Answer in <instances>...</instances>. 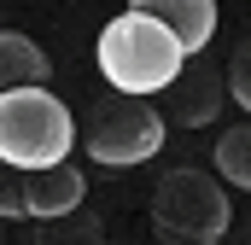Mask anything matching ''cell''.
Wrapping results in <instances>:
<instances>
[{"instance_id":"6da1fadb","label":"cell","mask_w":251,"mask_h":245,"mask_svg":"<svg viewBox=\"0 0 251 245\" xmlns=\"http://www.w3.org/2000/svg\"><path fill=\"white\" fill-rule=\"evenodd\" d=\"M94 59H100V76H105L117 94L152 99V94L187 64V53H181V41H176L158 18H146V12H117V18L100 29Z\"/></svg>"},{"instance_id":"7a4b0ae2","label":"cell","mask_w":251,"mask_h":245,"mask_svg":"<svg viewBox=\"0 0 251 245\" xmlns=\"http://www.w3.org/2000/svg\"><path fill=\"white\" fill-rule=\"evenodd\" d=\"M76 146V117L64 111L53 88H12L0 94V164L12 170H47L64 164Z\"/></svg>"},{"instance_id":"3957f363","label":"cell","mask_w":251,"mask_h":245,"mask_svg":"<svg viewBox=\"0 0 251 245\" xmlns=\"http://www.w3.org/2000/svg\"><path fill=\"white\" fill-rule=\"evenodd\" d=\"M228 187L210 170H170L152 193V234L158 245H216L228 234Z\"/></svg>"},{"instance_id":"277c9868","label":"cell","mask_w":251,"mask_h":245,"mask_svg":"<svg viewBox=\"0 0 251 245\" xmlns=\"http://www.w3.org/2000/svg\"><path fill=\"white\" fill-rule=\"evenodd\" d=\"M164 128H170V122L158 117L152 99L117 94V99H100V105H94L82 140H88V152H94L100 164L123 170V164H146V158L164 152Z\"/></svg>"},{"instance_id":"5b68a950","label":"cell","mask_w":251,"mask_h":245,"mask_svg":"<svg viewBox=\"0 0 251 245\" xmlns=\"http://www.w3.org/2000/svg\"><path fill=\"white\" fill-rule=\"evenodd\" d=\"M158 117L164 122H181V128H204V122H216L222 111V99H228V88H222V76L216 70H204V53H193L158 94Z\"/></svg>"},{"instance_id":"8992f818","label":"cell","mask_w":251,"mask_h":245,"mask_svg":"<svg viewBox=\"0 0 251 245\" xmlns=\"http://www.w3.org/2000/svg\"><path fill=\"white\" fill-rule=\"evenodd\" d=\"M82 198H88V175H82L70 158H64V164H47V170H24V210H29L35 222L76 210Z\"/></svg>"},{"instance_id":"52a82bcc","label":"cell","mask_w":251,"mask_h":245,"mask_svg":"<svg viewBox=\"0 0 251 245\" xmlns=\"http://www.w3.org/2000/svg\"><path fill=\"white\" fill-rule=\"evenodd\" d=\"M128 12H146V18H158L176 41H181V53H204L210 47V35H216V0H134Z\"/></svg>"},{"instance_id":"ba28073f","label":"cell","mask_w":251,"mask_h":245,"mask_svg":"<svg viewBox=\"0 0 251 245\" xmlns=\"http://www.w3.org/2000/svg\"><path fill=\"white\" fill-rule=\"evenodd\" d=\"M47 82H53L47 53H41L29 35L0 29V94H12V88H47Z\"/></svg>"},{"instance_id":"9c48e42d","label":"cell","mask_w":251,"mask_h":245,"mask_svg":"<svg viewBox=\"0 0 251 245\" xmlns=\"http://www.w3.org/2000/svg\"><path fill=\"white\" fill-rule=\"evenodd\" d=\"M216 181L222 187H251V122L222 128V140H216Z\"/></svg>"},{"instance_id":"30bf717a","label":"cell","mask_w":251,"mask_h":245,"mask_svg":"<svg viewBox=\"0 0 251 245\" xmlns=\"http://www.w3.org/2000/svg\"><path fill=\"white\" fill-rule=\"evenodd\" d=\"M35 245H105V228H100V216H82V204H76L64 216H47Z\"/></svg>"},{"instance_id":"8fae6325","label":"cell","mask_w":251,"mask_h":245,"mask_svg":"<svg viewBox=\"0 0 251 245\" xmlns=\"http://www.w3.org/2000/svg\"><path fill=\"white\" fill-rule=\"evenodd\" d=\"M246 70H251V47L240 41V47H234V59H228V76H222V88H228L240 105H251V76H246Z\"/></svg>"},{"instance_id":"7c38bea8","label":"cell","mask_w":251,"mask_h":245,"mask_svg":"<svg viewBox=\"0 0 251 245\" xmlns=\"http://www.w3.org/2000/svg\"><path fill=\"white\" fill-rule=\"evenodd\" d=\"M0 216L12 222V216H29L24 210V170H12V164H0Z\"/></svg>"}]
</instances>
